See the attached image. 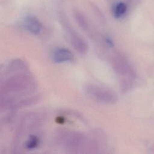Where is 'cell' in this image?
<instances>
[{
	"mask_svg": "<svg viewBox=\"0 0 154 154\" xmlns=\"http://www.w3.org/2000/svg\"><path fill=\"white\" fill-rule=\"evenodd\" d=\"M35 81L28 73L14 75L7 78L1 85V105L7 106L14 97H22L34 90Z\"/></svg>",
	"mask_w": 154,
	"mask_h": 154,
	"instance_id": "cell-1",
	"label": "cell"
},
{
	"mask_svg": "<svg viewBox=\"0 0 154 154\" xmlns=\"http://www.w3.org/2000/svg\"><path fill=\"white\" fill-rule=\"evenodd\" d=\"M52 58L54 62L61 63L72 61L74 58V56L69 49L66 48L58 47L53 50Z\"/></svg>",
	"mask_w": 154,
	"mask_h": 154,
	"instance_id": "cell-5",
	"label": "cell"
},
{
	"mask_svg": "<svg viewBox=\"0 0 154 154\" xmlns=\"http://www.w3.org/2000/svg\"><path fill=\"white\" fill-rule=\"evenodd\" d=\"M105 43L110 47H113L114 46V43L112 41V40L109 38V37H105Z\"/></svg>",
	"mask_w": 154,
	"mask_h": 154,
	"instance_id": "cell-9",
	"label": "cell"
},
{
	"mask_svg": "<svg viewBox=\"0 0 154 154\" xmlns=\"http://www.w3.org/2000/svg\"><path fill=\"white\" fill-rule=\"evenodd\" d=\"M63 25L69 42L74 49L81 54H85L88 49L87 42L69 25V24L63 22Z\"/></svg>",
	"mask_w": 154,
	"mask_h": 154,
	"instance_id": "cell-3",
	"label": "cell"
},
{
	"mask_svg": "<svg viewBox=\"0 0 154 154\" xmlns=\"http://www.w3.org/2000/svg\"><path fill=\"white\" fill-rule=\"evenodd\" d=\"M23 25L28 31L35 35L40 34L42 31L41 22L34 16H29L26 17L23 21Z\"/></svg>",
	"mask_w": 154,
	"mask_h": 154,
	"instance_id": "cell-6",
	"label": "cell"
},
{
	"mask_svg": "<svg viewBox=\"0 0 154 154\" xmlns=\"http://www.w3.org/2000/svg\"><path fill=\"white\" fill-rule=\"evenodd\" d=\"M85 140L84 135L76 132H66L61 136V142L69 149H78L84 143Z\"/></svg>",
	"mask_w": 154,
	"mask_h": 154,
	"instance_id": "cell-4",
	"label": "cell"
},
{
	"mask_svg": "<svg viewBox=\"0 0 154 154\" xmlns=\"http://www.w3.org/2000/svg\"><path fill=\"white\" fill-rule=\"evenodd\" d=\"M85 91L91 98L103 103L114 104L117 100V95L112 91L97 85L87 84Z\"/></svg>",
	"mask_w": 154,
	"mask_h": 154,
	"instance_id": "cell-2",
	"label": "cell"
},
{
	"mask_svg": "<svg viewBox=\"0 0 154 154\" xmlns=\"http://www.w3.org/2000/svg\"><path fill=\"white\" fill-rule=\"evenodd\" d=\"M39 144L38 137L35 135H31L25 143V146L26 149L32 150L36 148Z\"/></svg>",
	"mask_w": 154,
	"mask_h": 154,
	"instance_id": "cell-8",
	"label": "cell"
},
{
	"mask_svg": "<svg viewBox=\"0 0 154 154\" xmlns=\"http://www.w3.org/2000/svg\"><path fill=\"white\" fill-rule=\"evenodd\" d=\"M127 8V5L124 2H120L116 4L112 9L114 16L117 19L122 17L126 12Z\"/></svg>",
	"mask_w": 154,
	"mask_h": 154,
	"instance_id": "cell-7",
	"label": "cell"
}]
</instances>
